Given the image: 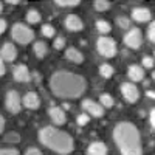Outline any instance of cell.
<instances>
[{
	"label": "cell",
	"instance_id": "ac0fdd59",
	"mask_svg": "<svg viewBox=\"0 0 155 155\" xmlns=\"http://www.w3.org/2000/svg\"><path fill=\"white\" fill-rule=\"evenodd\" d=\"M65 58L73 64H82L84 62V54L74 47H70L65 50Z\"/></svg>",
	"mask_w": 155,
	"mask_h": 155
},
{
	"label": "cell",
	"instance_id": "ab89813d",
	"mask_svg": "<svg viewBox=\"0 0 155 155\" xmlns=\"http://www.w3.org/2000/svg\"><path fill=\"white\" fill-rule=\"evenodd\" d=\"M2 9H3V6H2V3H0V12H2Z\"/></svg>",
	"mask_w": 155,
	"mask_h": 155
},
{
	"label": "cell",
	"instance_id": "ba28073f",
	"mask_svg": "<svg viewBox=\"0 0 155 155\" xmlns=\"http://www.w3.org/2000/svg\"><path fill=\"white\" fill-rule=\"evenodd\" d=\"M121 93L127 102H137L140 99V90L134 82H124L121 85Z\"/></svg>",
	"mask_w": 155,
	"mask_h": 155
},
{
	"label": "cell",
	"instance_id": "5b68a950",
	"mask_svg": "<svg viewBox=\"0 0 155 155\" xmlns=\"http://www.w3.org/2000/svg\"><path fill=\"white\" fill-rule=\"evenodd\" d=\"M96 48L99 51L101 56L104 58H113L115 53H116V44L112 37H107V36H101L96 42Z\"/></svg>",
	"mask_w": 155,
	"mask_h": 155
},
{
	"label": "cell",
	"instance_id": "f1b7e54d",
	"mask_svg": "<svg viewBox=\"0 0 155 155\" xmlns=\"http://www.w3.org/2000/svg\"><path fill=\"white\" fill-rule=\"evenodd\" d=\"M42 34L45 36V37H54V28L53 27H51V25H44V27H42Z\"/></svg>",
	"mask_w": 155,
	"mask_h": 155
},
{
	"label": "cell",
	"instance_id": "f35d334b",
	"mask_svg": "<svg viewBox=\"0 0 155 155\" xmlns=\"http://www.w3.org/2000/svg\"><path fill=\"white\" fill-rule=\"evenodd\" d=\"M152 79H153V81H155V71H153V73H152Z\"/></svg>",
	"mask_w": 155,
	"mask_h": 155
},
{
	"label": "cell",
	"instance_id": "e575fe53",
	"mask_svg": "<svg viewBox=\"0 0 155 155\" xmlns=\"http://www.w3.org/2000/svg\"><path fill=\"white\" fill-rule=\"evenodd\" d=\"M5 71H6V68H5V61L0 58V76H3Z\"/></svg>",
	"mask_w": 155,
	"mask_h": 155
},
{
	"label": "cell",
	"instance_id": "5bb4252c",
	"mask_svg": "<svg viewBox=\"0 0 155 155\" xmlns=\"http://www.w3.org/2000/svg\"><path fill=\"white\" fill-rule=\"evenodd\" d=\"M152 17L150 14V9L144 8V6H140V8H134L132 11V19L135 22H140V23H144V22H149Z\"/></svg>",
	"mask_w": 155,
	"mask_h": 155
},
{
	"label": "cell",
	"instance_id": "d590c367",
	"mask_svg": "<svg viewBox=\"0 0 155 155\" xmlns=\"http://www.w3.org/2000/svg\"><path fill=\"white\" fill-rule=\"evenodd\" d=\"M5 30H6V20L0 19V34H3V33H5Z\"/></svg>",
	"mask_w": 155,
	"mask_h": 155
},
{
	"label": "cell",
	"instance_id": "6da1fadb",
	"mask_svg": "<svg viewBox=\"0 0 155 155\" xmlns=\"http://www.w3.org/2000/svg\"><path fill=\"white\" fill-rule=\"evenodd\" d=\"M50 88L58 98L74 99L79 98L87 88V82L82 76L70 71H56L50 78Z\"/></svg>",
	"mask_w": 155,
	"mask_h": 155
},
{
	"label": "cell",
	"instance_id": "277c9868",
	"mask_svg": "<svg viewBox=\"0 0 155 155\" xmlns=\"http://www.w3.org/2000/svg\"><path fill=\"white\" fill-rule=\"evenodd\" d=\"M11 36L12 39L20 44V45H27L30 44L33 39H34V33L30 27H27L25 23H14L11 28Z\"/></svg>",
	"mask_w": 155,
	"mask_h": 155
},
{
	"label": "cell",
	"instance_id": "603a6c76",
	"mask_svg": "<svg viewBox=\"0 0 155 155\" xmlns=\"http://www.w3.org/2000/svg\"><path fill=\"white\" fill-rule=\"evenodd\" d=\"M54 5L61 6V8H73L79 5V0H56Z\"/></svg>",
	"mask_w": 155,
	"mask_h": 155
},
{
	"label": "cell",
	"instance_id": "2e32d148",
	"mask_svg": "<svg viewBox=\"0 0 155 155\" xmlns=\"http://www.w3.org/2000/svg\"><path fill=\"white\" fill-rule=\"evenodd\" d=\"M127 76L130 78V81L138 82V81H141L144 78V68L141 65H137V64H132V65H129Z\"/></svg>",
	"mask_w": 155,
	"mask_h": 155
},
{
	"label": "cell",
	"instance_id": "74e56055",
	"mask_svg": "<svg viewBox=\"0 0 155 155\" xmlns=\"http://www.w3.org/2000/svg\"><path fill=\"white\" fill-rule=\"evenodd\" d=\"M146 95H147V98H150V99H155V92H153V90H147V92H146Z\"/></svg>",
	"mask_w": 155,
	"mask_h": 155
},
{
	"label": "cell",
	"instance_id": "8fae6325",
	"mask_svg": "<svg viewBox=\"0 0 155 155\" xmlns=\"http://www.w3.org/2000/svg\"><path fill=\"white\" fill-rule=\"evenodd\" d=\"M22 104L27 109H30V110H37L39 106H41V98H39V95L36 92H28L27 95L23 96Z\"/></svg>",
	"mask_w": 155,
	"mask_h": 155
},
{
	"label": "cell",
	"instance_id": "60d3db41",
	"mask_svg": "<svg viewBox=\"0 0 155 155\" xmlns=\"http://www.w3.org/2000/svg\"><path fill=\"white\" fill-rule=\"evenodd\" d=\"M153 56H155V53H153Z\"/></svg>",
	"mask_w": 155,
	"mask_h": 155
},
{
	"label": "cell",
	"instance_id": "9a60e30c",
	"mask_svg": "<svg viewBox=\"0 0 155 155\" xmlns=\"http://www.w3.org/2000/svg\"><path fill=\"white\" fill-rule=\"evenodd\" d=\"M65 27H67V30H70V31H81V30L84 28V23H82V20H81L79 16L68 14V16L65 17Z\"/></svg>",
	"mask_w": 155,
	"mask_h": 155
},
{
	"label": "cell",
	"instance_id": "484cf974",
	"mask_svg": "<svg viewBox=\"0 0 155 155\" xmlns=\"http://www.w3.org/2000/svg\"><path fill=\"white\" fill-rule=\"evenodd\" d=\"M116 23H118V27L123 28V30H129V28H130V19L126 17V16L116 17Z\"/></svg>",
	"mask_w": 155,
	"mask_h": 155
},
{
	"label": "cell",
	"instance_id": "3957f363",
	"mask_svg": "<svg viewBox=\"0 0 155 155\" xmlns=\"http://www.w3.org/2000/svg\"><path fill=\"white\" fill-rule=\"evenodd\" d=\"M39 141L50 150L58 152L61 155H68L74 149V141L71 135H68L67 132L58 130L56 127H51V126L42 127L39 130Z\"/></svg>",
	"mask_w": 155,
	"mask_h": 155
},
{
	"label": "cell",
	"instance_id": "4fadbf2b",
	"mask_svg": "<svg viewBox=\"0 0 155 155\" xmlns=\"http://www.w3.org/2000/svg\"><path fill=\"white\" fill-rule=\"evenodd\" d=\"M48 115H50L51 121H53L56 126H62V124H65V123H67L65 110L61 109V107H51V109L48 110Z\"/></svg>",
	"mask_w": 155,
	"mask_h": 155
},
{
	"label": "cell",
	"instance_id": "8d00e7d4",
	"mask_svg": "<svg viewBox=\"0 0 155 155\" xmlns=\"http://www.w3.org/2000/svg\"><path fill=\"white\" fill-rule=\"evenodd\" d=\"M3 129H5V118L0 115V134L3 132Z\"/></svg>",
	"mask_w": 155,
	"mask_h": 155
},
{
	"label": "cell",
	"instance_id": "836d02e7",
	"mask_svg": "<svg viewBox=\"0 0 155 155\" xmlns=\"http://www.w3.org/2000/svg\"><path fill=\"white\" fill-rule=\"evenodd\" d=\"M149 120H150V124H152V127L155 129V109H152V110H150V115H149Z\"/></svg>",
	"mask_w": 155,
	"mask_h": 155
},
{
	"label": "cell",
	"instance_id": "4dcf8cb0",
	"mask_svg": "<svg viewBox=\"0 0 155 155\" xmlns=\"http://www.w3.org/2000/svg\"><path fill=\"white\" fill-rule=\"evenodd\" d=\"M54 48L56 50H62L64 47H65V39H64L62 36H59V37H56V41H54Z\"/></svg>",
	"mask_w": 155,
	"mask_h": 155
},
{
	"label": "cell",
	"instance_id": "44dd1931",
	"mask_svg": "<svg viewBox=\"0 0 155 155\" xmlns=\"http://www.w3.org/2000/svg\"><path fill=\"white\" fill-rule=\"evenodd\" d=\"M96 30L101 33V34H109L112 31V25L107 22V20H98L96 22Z\"/></svg>",
	"mask_w": 155,
	"mask_h": 155
},
{
	"label": "cell",
	"instance_id": "d6a6232c",
	"mask_svg": "<svg viewBox=\"0 0 155 155\" xmlns=\"http://www.w3.org/2000/svg\"><path fill=\"white\" fill-rule=\"evenodd\" d=\"M25 155H42V152L39 149H36V147H31V149H28L27 152H25Z\"/></svg>",
	"mask_w": 155,
	"mask_h": 155
},
{
	"label": "cell",
	"instance_id": "83f0119b",
	"mask_svg": "<svg viewBox=\"0 0 155 155\" xmlns=\"http://www.w3.org/2000/svg\"><path fill=\"white\" fill-rule=\"evenodd\" d=\"M153 64H155V59L150 58V56H144L143 61H141V67L143 68H152L153 67Z\"/></svg>",
	"mask_w": 155,
	"mask_h": 155
},
{
	"label": "cell",
	"instance_id": "9c48e42d",
	"mask_svg": "<svg viewBox=\"0 0 155 155\" xmlns=\"http://www.w3.org/2000/svg\"><path fill=\"white\" fill-rule=\"evenodd\" d=\"M82 107H84L85 113L93 116V118H101V116L104 115V107H102L101 104H98V102L92 101V99H84Z\"/></svg>",
	"mask_w": 155,
	"mask_h": 155
},
{
	"label": "cell",
	"instance_id": "4316f807",
	"mask_svg": "<svg viewBox=\"0 0 155 155\" xmlns=\"http://www.w3.org/2000/svg\"><path fill=\"white\" fill-rule=\"evenodd\" d=\"M76 123H78V126H87L90 123V115L79 113V115H78V118H76Z\"/></svg>",
	"mask_w": 155,
	"mask_h": 155
},
{
	"label": "cell",
	"instance_id": "f546056e",
	"mask_svg": "<svg viewBox=\"0 0 155 155\" xmlns=\"http://www.w3.org/2000/svg\"><path fill=\"white\" fill-rule=\"evenodd\" d=\"M147 37L149 41L155 44V20L149 23V28H147Z\"/></svg>",
	"mask_w": 155,
	"mask_h": 155
},
{
	"label": "cell",
	"instance_id": "d4e9b609",
	"mask_svg": "<svg viewBox=\"0 0 155 155\" xmlns=\"http://www.w3.org/2000/svg\"><path fill=\"white\" fill-rule=\"evenodd\" d=\"M93 6H95L96 11L102 12V11H107L110 8V2H107V0H96V2L93 3Z\"/></svg>",
	"mask_w": 155,
	"mask_h": 155
},
{
	"label": "cell",
	"instance_id": "8992f818",
	"mask_svg": "<svg viewBox=\"0 0 155 155\" xmlns=\"http://www.w3.org/2000/svg\"><path fill=\"white\" fill-rule=\"evenodd\" d=\"M5 106L9 113H19L22 109V99L16 90H9L5 96Z\"/></svg>",
	"mask_w": 155,
	"mask_h": 155
},
{
	"label": "cell",
	"instance_id": "ffe728a7",
	"mask_svg": "<svg viewBox=\"0 0 155 155\" xmlns=\"http://www.w3.org/2000/svg\"><path fill=\"white\" fill-rule=\"evenodd\" d=\"M99 104L104 107V109H112L113 104H115V101H113V98H112L109 93H102V95L99 96Z\"/></svg>",
	"mask_w": 155,
	"mask_h": 155
},
{
	"label": "cell",
	"instance_id": "30bf717a",
	"mask_svg": "<svg viewBox=\"0 0 155 155\" xmlns=\"http://www.w3.org/2000/svg\"><path fill=\"white\" fill-rule=\"evenodd\" d=\"M12 76L17 82H28L31 79V74H30V70L25 64H19V65L14 67L12 70Z\"/></svg>",
	"mask_w": 155,
	"mask_h": 155
},
{
	"label": "cell",
	"instance_id": "7402d4cb",
	"mask_svg": "<svg viewBox=\"0 0 155 155\" xmlns=\"http://www.w3.org/2000/svg\"><path fill=\"white\" fill-rule=\"evenodd\" d=\"M27 20L28 23H39L41 22V14H39L37 9H30L27 12Z\"/></svg>",
	"mask_w": 155,
	"mask_h": 155
},
{
	"label": "cell",
	"instance_id": "e0dca14e",
	"mask_svg": "<svg viewBox=\"0 0 155 155\" xmlns=\"http://www.w3.org/2000/svg\"><path fill=\"white\" fill-rule=\"evenodd\" d=\"M87 155H107V146L101 141L90 143V146L87 147Z\"/></svg>",
	"mask_w": 155,
	"mask_h": 155
},
{
	"label": "cell",
	"instance_id": "d6986e66",
	"mask_svg": "<svg viewBox=\"0 0 155 155\" xmlns=\"http://www.w3.org/2000/svg\"><path fill=\"white\" fill-rule=\"evenodd\" d=\"M33 50H34V54H36L37 58L42 59V58H45L47 53H48V45H47L45 42H42V41H37V42L34 44Z\"/></svg>",
	"mask_w": 155,
	"mask_h": 155
},
{
	"label": "cell",
	"instance_id": "cb8c5ba5",
	"mask_svg": "<svg viewBox=\"0 0 155 155\" xmlns=\"http://www.w3.org/2000/svg\"><path fill=\"white\" fill-rule=\"evenodd\" d=\"M99 74L102 78H112L113 76V67L109 65V64H102L99 67Z\"/></svg>",
	"mask_w": 155,
	"mask_h": 155
},
{
	"label": "cell",
	"instance_id": "1f68e13d",
	"mask_svg": "<svg viewBox=\"0 0 155 155\" xmlns=\"http://www.w3.org/2000/svg\"><path fill=\"white\" fill-rule=\"evenodd\" d=\"M0 155H19V150L14 147H9V149H0Z\"/></svg>",
	"mask_w": 155,
	"mask_h": 155
},
{
	"label": "cell",
	"instance_id": "52a82bcc",
	"mask_svg": "<svg viewBox=\"0 0 155 155\" xmlns=\"http://www.w3.org/2000/svg\"><path fill=\"white\" fill-rule=\"evenodd\" d=\"M141 42H143V37H141V31L138 28H130L124 36L126 47L132 48V50H138L141 47Z\"/></svg>",
	"mask_w": 155,
	"mask_h": 155
},
{
	"label": "cell",
	"instance_id": "7c38bea8",
	"mask_svg": "<svg viewBox=\"0 0 155 155\" xmlns=\"http://www.w3.org/2000/svg\"><path fill=\"white\" fill-rule=\"evenodd\" d=\"M16 56H17V50H16L14 44L6 42V44H3L2 48H0V58H2L3 61H6V62H12L16 59Z\"/></svg>",
	"mask_w": 155,
	"mask_h": 155
},
{
	"label": "cell",
	"instance_id": "7a4b0ae2",
	"mask_svg": "<svg viewBox=\"0 0 155 155\" xmlns=\"http://www.w3.org/2000/svg\"><path fill=\"white\" fill-rule=\"evenodd\" d=\"M113 140L121 155H143L138 129L130 123H118L113 129Z\"/></svg>",
	"mask_w": 155,
	"mask_h": 155
}]
</instances>
